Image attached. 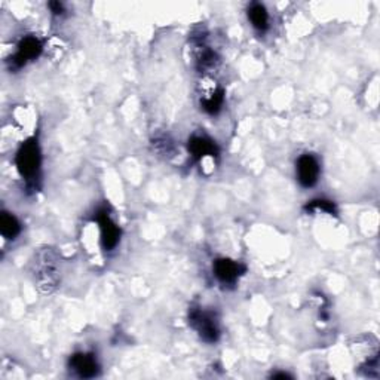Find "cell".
<instances>
[{
  "mask_svg": "<svg viewBox=\"0 0 380 380\" xmlns=\"http://www.w3.org/2000/svg\"><path fill=\"white\" fill-rule=\"evenodd\" d=\"M213 272L223 286H235L236 281L245 272V266L231 259H217L213 264Z\"/></svg>",
  "mask_w": 380,
  "mask_h": 380,
  "instance_id": "6",
  "label": "cell"
},
{
  "mask_svg": "<svg viewBox=\"0 0 380 380\" xmlns=\"http://www.w3.org/2000/svg\"><path fill=\"white\" fill-rule=\"evenodd\" d=\"M272 377H274V379H278V377H283V379H284V377H291V376L287 374V373H274Z\"/></svg>",
  "mask_w": 380,
  "mask_h": 380,
  "instance_id": "14",
  "label": "cell"
},
{
  "mask_svg": "<svg viewBox=\"0 0 380 380\" xmlns=\"http://www.w3.org/2000/svg\"><path fill=\"white\" fill-rule=\"evenodd\" d=\"M48 6H49V9H51V12L54 13V16H63V13H64V5L60 4V2H51Z\"/></svg>",
  "mask_w": 380,
  "mask_h": 380,
  "instance_id": "13",
  "label": "cell"
},
{
  "mask_svg": "<svg viewBox=\"0 0 380 380\" xmlns=\"http://www.w3.org/2000/svg\"><path fill=\"white\" fill-rule=\"evenodd\" d=\"M247 17L251 25L259 33H264L267 29H269V13H267V9L262 4H251L247 9Z\"/></svg>",
  "mask_w": 380,
  "mask_h": 380,
  "instance_id": "9",
  "label": "cell"
},
{
  "mask_svg": "<svg viewBox=\"0 0 380 380\" xmlns=\"http://www.w3.org/2000/svg\"><path fill=\"white\" fill-rule=\"evenodd\" d=\"M97 224L100 229V241L104 251H114L121 241V228L118 223L110 216L107 208L98 209Z\"/></svg>",
  "mask_w": 380,
  "mask_h": 380,
  "instance_id": "3",
  "label": "cell"
},
{
  "mask_svg": "<svg viewBox=\"0 0 380 380\" xmlns=\"http://www.w3.org/2000/svg\"><path fill=\"white\" fill-rule=\"evenodd\" d=\"M44 51V44L36 36H25L17 47V52L11 59L12 68H21L27 63L36 60Z\"/></svg>",
  "mask_w": 380,
  "mask_h": 380,
  "instance_id": "5",
  "label": "cell"
},
{
  "mask_svg": "<svg viewBox=\"0 0 380 380\" xmlns=\"http://www.w3.org/2000/svg\"><path fill=\"white\" fill-rule=\"evenodd\" d=\"M189 322L192 329L198 333L201 339L207 343L217 342L220 336L219 322L213 312L204 311V309H192L189 312Z\"/></svg>",
  "mask_w": 380,
  "mask_h": 380,
  "instance_id": "2",
  "label": "cell"
},
{
  "mask_svg": "<svg viewBox=\"0 0 380 380\" xmlns=\"http://www.w3.org/2000/svg\"><path fill=\"white\" fill-rule=\"evenodd\" d=\"M16 166L23 180H25L27 186H37L42 168V154L36 138L25 140L21 145L16 154Z\"/></svg>",
  "mask_w": 380,
  "mask_h": 380,
  "instance_id": "1",
  "label": "cell"
},
{
  "mask_svg": "<svg viewBox=\"0 0 380 380\" xmlns=\"http://www.w3.org/2000/svg\"><path fill=\"white\" fill-rule=\"evenodd\" d=\"M0 232H2V236L8 239V241L16 239L21 232V224L18 219L8 213V211H2V214H0Z\"/></svg>",
  "mask_w": 380,
  "mask_h": 380,
  "instance_id": "11",
  "label": "cell"
},
{
  "mask_svg": "<svg viewBox=\"0 0 380 380\" xmlns=\"http://www.w3.org/2000/svg\"><path fill=\"white\" fill-rule=\"evenodd\" d=\"M224 103V91L221 88H214L205 92L201 98V106L204 111L209 115H217Z\"/></svg>",
  "mask_w": 380,
  "mask_h": 380,
  "instance_id": "10",
  "label": "cell"
},
{
  "mask_svg": "<svg viewBox=\"0 0 380 380\" xmlns=\"http://www.w3.org/2000/svg\"><path fill=\"white\" fill-rule=\"evenodd\" d=\"M70 370H73L82 379H91L98 374L100 365L92 352H78L70 358Z\"/></svg>",
  "mask_w": 380,
  "mask_h": 380,
  "instance_id": "7",
  "label": "cell"
},
{
  "mask_svg": "<svg viewBox=\"0 0 380 380\" xmlns=\"http://www.w3.org/2000/svg\"><path fill=\"white\" fill-rule=\"evenodd\" d=\"M189 153L193 157L195 161L202 162L207 158H217L219 157V147L207 135H193L189 140Z\"/></svg>",
  "mask_w": 380,
  "mask_h": 380,
  "instance_id": "8",
  "label": "cell"
},
{
  "mask_svg": "<svg viewBox=\"0 0 380 380\" xmlns=\"http://www.w3.org/2000/svg\"><path fill=\"white\" fill-rule=\"evenodd\" d=\"M307 208L311 209H321L324 213L329 214H336V207L331 201H326V200H318V201H312L311 204L307 205Z\"/></svg>",
  "mask_w": 380,
  "mask_h": 380,
  "instance_id": "12",
  "label": "cell"
},
{
  "mask_svg": "<svg viewBox=\"0 0 380 380\" xmlns=\"http://www.w3.org/2000/svg\"><path fill=\"white\" fill-rule=\"evenodd\" d=\"M321 174V165L317 157L311 153H305L295 162V176L302 188L315 186Z\"/></svg>",
  "mask_w": 380,
  "mask_h": 380,
  "instance_id": "4",
  "label": "cell"
}]
</instances>
